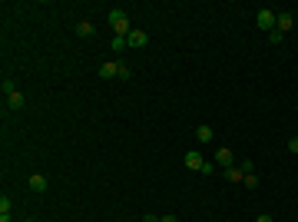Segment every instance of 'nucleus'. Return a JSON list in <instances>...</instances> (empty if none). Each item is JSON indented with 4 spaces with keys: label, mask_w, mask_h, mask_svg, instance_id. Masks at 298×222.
I'll return each instance as SVG.
<instances>
[{
    "label": "nucleus",
    "mask_w": 298,
    "mask_h": 222,
    "mask_svg": "<svg viewBox=\"0 0 298 222\" xmlns=\"http://www.w3.org/2000/svg\"><path fill=\"white\" fill-rule=\"evenodd\" d=\"M120 50H126V37H113V53H120Z\"/></svg>",
    "instance_id": "nucleus-16"
},
{
    "label": "nucleus",
    "mask_w": 298,
    "mask_h": 222,
    "mask_svg": "<svg viewBox=\"0 0 298 222\" xmlns=\"http://www.w3.org/2000/svg\"><path fill=\"white\" fill-rule=\"evenodd\" d=\"M0 222H13V219H10V212H0Z\"/></svg>",
    "instance_id": "nucleus-21"
},
{
    "label": "nucleus",
    "mask_w": 298,
    "mask_h": 222,
    "mask_svg": "<svg viewBox=\"0 0 298 222\" xmlns=\"http://www.w3.org/2000/svg\"><path fill=\"white\" fill-rule=\"evenodd\" d=\"M99 77H103V80L120 77V63H113V60H110V63H103V67H99Z\"/></svg>",
    "instance_id": "nucleus-7"
},
{
    "label": "nucleus",
    "mask_w": 298,
    "mask_h": 222,
    "mask_svg": "<svg viewBox=\"0 0 298 222\" xmlns=\"http://www.w3.org/2000/svg\"><path fill=\"white\" fill-rule=\"evenodd\" d=\"M255 222H272V216H268V212H262V216H258Z\"/></svg>",
    "instance_id": "nucleus-20"
},
{
    "label": "nucleus",
    "mask_w": 298,
    "mask_h": 222,
    "mask_svg": "<svg viewBox=\"0 0 298 222\" xmlns=\"http://www.w3.org/2000/svg\"><path fill=\"white\" fill-rule=\"evenodd\" d=\"M196 139H199V143H212V126H199Z\"/></svg>",
    "instance_id": "nucleus-11"
},
{
    "label": "nucleus",
    "mask_w": 298,
    "mask_h": 222,
    "mask_svg": "<svg viewBox=\"0 0 298 222\" xmlns=\"http://www.w3.org/2000/svg\"><path fill=\"white\" fill-rule=\"evenodd\" d=\"M245 189H258V176H255V173H245Z\"/></svg>",
    "instance_id": "nucleus-13"
},
{
    "label": "nucleus",
    "mask_w": 298,
    "mask_h": 222,
    "mask_svg": "<svg viewBox=\"0 0 298 222\" xmlns=\"http://www.w3.org/2000/svg\"><path fill=\"white\" fill-rule=\"evenodd\" d=\"M288 153L298 156V136H292V139H288Z\"/></svg>",
    "instance_id": "nucleus-19"
},
{
    "label": "nucleus",
    "mask_w": 298,
    "mask_h": 222,
    "mask_svg": "<svg viewBox=\"0 0 298 222\" xmlns=\"http://www.w3.org/2000/svg\"><path fill=\"white\" fill-rule=\"evenodd\" d=\"M146 44H149V34H146V30H129V37H126V46H136V50H143Z\"/></svg>",
    "instance_id": "nucleus-3"
},
{
    "label": "nucleus",
    "mask_w": 298,
    "mask_h": 222,
    "mask_svg": "<svg viewBox=\"0 0 298 222\" xmlns=\"http://www.w3.org/2000/svg\"><path fill=\"white\" fill-rule=\"evenodd\" d=\"M77 34L80 37H93V23H89V20H80L77 23Z\"/></svg>",
    "instance_id": "nucleus-12"
},
{
    "label": "nucleus",
    "mask_w": 298,
    "mask_h": 222,
    "mask_svg": "<svg viewBox=\"0 0 298 222\" xmlns=\"http://www.w3.org/2000/svg\"><path fill=\"white\" fill-rule=\"evenodd\" d=\"M275 10H258L255 13V23H258V30H265V34H272L275 30Z\"/></svg>",
    "instance_id": "nucleus-2"
},
{
    "label": "nucleus",
    "mask_w": 298,
    "mask_h": 222,
    "mask_svg": "<svg viewBox=\"0 0 298 222\" xmlns=\"http://www.w3.org/2000/svg\"><path fill=\"white\" fill-rule=\"evenodd\" d=\"M292 27H295V17H292V13H278L275 17V30H282V34H288V30H292Z\"/></svg>",
    "instance_id": "nucleus-5"
},
{
    "label": "nucleus",
    "mask_w": 298,
    "mask_h": 222,
    "mask_svg": "<svg viewBox=\"0 0 298 222\" xmlns=\"http://www.w3.org/2000/svg\"><path fill=\"white\" fill-rule=\"evenodd\" d=\"M215 166H219V169H232V166H235V156H232V149H225V146H222L219 153H215Z\"/></svg>",
    "instance_id": "nucleus-4"
},
{
    "label": "nucleus",
    "mask_w": 298,
    "mask_h": 222,
    "mask_svg": "<svg viewBox=\"0 0 298 222\" xmlns=\"http://www.w3.org/2000/svg\"><path fill=\"white\" fill-rule=\"evenodd\" d=\"M0 212H10V196H0Z\"/></svg>",
    "instance_id": "nucleus-18"
},
{
    "label": "nucleus",
    "mask_w": 298,
    "mask_h": 222,
    "mask_svg": "<svg viewBox=\"0 0 298 222\" xmlns=\"http://www.w3.org/2000/svg\"><path fill=\"white\" fill-rule=\"evenodd\" d=\"M182 163H186V169H196V173H199V169H202V163H206V159H202V156H199L196 149H189V153L182 156Z\"/></svg>",
    "instance_id": "nucleus-6"
},
{
    "label": "nucleus",
    "mask_w": 298,
    "mask_h": 222,
    "mask_svg": "<svg viewBox=\"0 0 298 222\" xmlns=\"http://www.w3.org/2000/svg\"><path fill=\"white\" fill-rule=\"evenodd\" d=\"M46 186H50L46 176H40V173H33V176H30V189H33V192H46Z\"/></svg>",
    "instance_id": "nucleus-8"
},
{
    "label": "nucleus",
    "mask_w": 298,
    "mask_h": 222,
    "mask_svg": "<svg viewBox=\"0 0 298 222\" xmlns=\"http://www.w3.org/2000/svg\"><path fill=\"white\" fill-rule=\"evenodd\" d=\"M282 40H285V34H282V30H272V34H268V44H272V46H278Z\"/></svg>",
    "instance_id": "nucleus-15"
},
{
    "label": "nucleus",
    "mask_w": 298,
    "mask_h": 222,
    "mask_svg": "<svg viewBox=\"0 0 298 222\" xmlns=\"http://www.w3.org/2000/svg\"><path fill=\"white\" fill-rule=\"evenodd\" d=\"M159 222H179V219H176V216H163Z\"/></svg>",
    "instance_id": "nucleus-22"
},
{
    "label": "nucleus",
    "mask_w": 298,
    "mask_h": 222,
    "mask_svg": "<svg viewBox=\"0 0 298 222\" xmlns=\"http://www.w3.org/2000/svg\"><path fill=\"white\" fill-rule=\"evenodd\" d=\"M143 222H159V219H156V216H143Z\"/></svg>",
    "instance_id": "nucleus-23"
},
{
    "label": "nucleus",
    "mask_w": 298,
    "mask_h": 222,
    "mask_svg": "<svg viewBox=\"0 0 298 222\" xmlns=\"http://www.w3.org/2000/svg\"><path fill=\"white\" fill-rule=\"evenodd\" d=\"M222 176L229 179V182H242L245 173H242V166H232V169H222Z\"/></svg>",
    "instance_id": "nucleus-9"
},
{
    "label": "nucleus",
    "mask_w": 298,
    "mask_h": 222,
    "mask_svg": "<svg viewBox=\"0 0 298 222\" xmlns=\"http://www.w3.org/2000/svg\"><path fill=\"white\" fill-rule=\"evenodd\" d=\"M23 103H27V100H23V93H20V89L7 96V106H10V110H23Z\"/></svg>",
    "instance_id": "nucleus-10"
},
{
    "label": "nucleus",
    "mask_w": 298,
    "mask_h": 222,
    "mask_svg": "<svg viewBox=\"0 0 298 222\" xmlns=\"http://www.w3.org/2000/svg\"><path fill=\"white\" fill-rule=\"evenodd\" d=\"M215 169H219L215 163H202V169H199V173H202V176H209V173H215Z\"/></svg>",
    "instance_id": "nucleus-17"
},
{
    "label": "nucleus",
    "mask_w": 298,
    "mask_h": 222,
    "mask_svg": "<svg viewBox=\"0 0 298 222\" xmlns=\"http://www.w3.org/2000/svg\"><path fill=\"white\" fill-rule=\"evenodd\" d=\"M110 27H113V37H129V17L126 10H110Z\"/></svg>",
    "instance_id": "nucleus-1"
},
{
    "label": "nucleus",
    "mask_w": 298,
    "mask_h": 222,
    "mask_svg": "<svg viewBox=\"0 0 298 222\" xmlns=\"http://www.w3.org/2000/svg\"><path fill=\"white\" fill-rule=\"evenodd\" d=\"M0 89H3V96H10V93H17V87H13V80H7V77H3Z\"/></svg>",
    "instance_id": "nucleus-14"
}]
</instances>
